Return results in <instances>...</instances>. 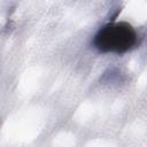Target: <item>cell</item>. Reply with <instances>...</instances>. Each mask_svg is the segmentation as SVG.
Listing matches in <instances>:
<instances>
[{
    "mask_svg": "<svg viewBox=\"0 0 147 147\" xmlns=\"http://www.w3.org/2000/svg\"><path fill=\"white\" fill-rule=\"evenodd\" d=\"M136 42V30L125 22L106 24L98 31L93 40V45L99 52L116 54L130 51Z\"/></svg>",
    "mask_w": 147,
    "mask_h": 147,
    "instance_id": "1",
    "label": "cell"
}]
</instances>
